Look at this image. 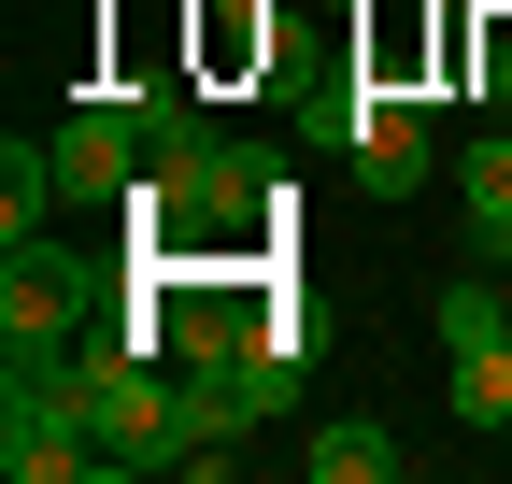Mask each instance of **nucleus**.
I'll use <instances>...</instances> for the list:
<instances>
[{
	"instance_id": "obj_1",
	"label": "nucleus",
	"mask_w": 512,
	"mask_h": 484,
	"mask_svg": "<svg viewBox=\"0 0 512 484\" xmlns=\"http://www.w3.org/2000/svg\"><path fill=\"white\" fill-rule=\"evenodd\" d=\"M0 470H15V484H72V470H100L86 356H72V371H0Z\"/></svg>"
},
{
	"instance_id": "obj_2",
	"label": "nucleus",
	"mask_w": 512,
	"mask_h": 484,
	"mask_svg": "<svg viewBox=\"0 0 512 484\" xmlns=\"http://www.w3.org/2000/svg\"><path fill=\"white\" fill-rule=\"evenodd\" d=\"M342 157L370 171V200L427 186V100H413V86H356V114H342Z\"/></svg>"
},
{
	"instance_id": "obj_3",
	"label": "nucleus",
	"mask_w": 512,
	"mask_h": 484,
	"mask_svg": "<svg viewBox=\"0 0 512 484\" xmlns=\"http://www.w3.org/2000/svg\"><path fill=\"white\" fill-rule=\"evenodd\" d=\"M441 399H456V428H512V328L498 342H456V356H441Z\"/></svg>"
},
{
	"instance_id": "obj_4",
	"label": "nucleus",
	"mask_w": 512,
	"mask_h": 484,
	"mask_svg": "<svg viewBox=\"0 0 512 484\" xmlns=\"http://www.w3.org/2000/svg\"><path fill=\"white\" fill-rule=\"evenodd\" d=\"M299 470H313V484H399V442H384L370 413H328V428L299 442Z\"/></svg>"
},
{
	"instance_id": "obj_5",
	"label": "nucleus",
	"mask_w": 512,
	"mask_h": 484,
	"mask_svg": "<svg viewBox=\"0 0 512 484\" xmlns=\"http://www.w3.org/2000/svg\"><path fill=\"white\" fill-rule=\"evenodd\" d=\"M57 200H72V186H57V143H29V129H15V143H0V228L29 242Z\"/></svg>"
},
{
	"instance_id": "obj_6",
	"label": "nucleus",
	"mask_w": 512,
	"mask_h": 484,
	"mask_svg": "<svg viewBox=\"0 0 512 484\" xmlns=\"http://www.w3.org/2000/svg\"><path fill=\"white\" fill-rule=\"evenodd\" d=\"M456 200H470V228H484V214H512V114H484V143L456 157Z\"/></svg>"
},
{
	"instance_id": "obj_7",
	"label": "nucleus",
	"mask_w": 512,
	"mask_h": 484,
	"mask_svg": "<svg viewBox=\"0 0 512 484\" xmlns=\"http://www.w3.org/2000/svg\"><path fill=\"white\" fill-rule=\"evenodd\" d=\"M200 57H214V72L271 57V0H200Z\"/></svg>"
},
{
	"instance_id": "obj_8",
	"label": "nucleus",
	"mask_w": 512,
	"mask_h": 484,
	"mask_svg": "<svg viewBox=\"0 0 512 484\" xmlns=\"http://www.w3.org/2000/svg\"><path fill=\"white\" fill-rule=\"evenodd\" d=\"M498 328H512L498 285H441V356H456V342H498Z\"/></svg>"
},
{
	"instance_id": "obj_9",
	"label": "nucleus",
	"mask_w": 512,
	"mask_h": 484,
	"mask_svg": "<svg viewBox=\"0 0 512 484\" xmlns=\"http://www.w3.org/2000/svg\"><path fill=\"white\" fill-rule=\"evenodd\" d=\"M484 271H512V214H484Z\"/></svg>"
},
{
	"instance_id": "obj_10",
	"label": "nucleus",
	"mask_w": 512,
	"mask_h": 484,
	"mask_svg": "<svg viewBox=\"0 0 512 484\" xmlns=\"http://www.w3.org/2000/svg\"><path fill=\"white\" fill-rule=\"evenodd\" d=\"M484 15H512V0H484Z\"/></svg>"
}]
</instances>
